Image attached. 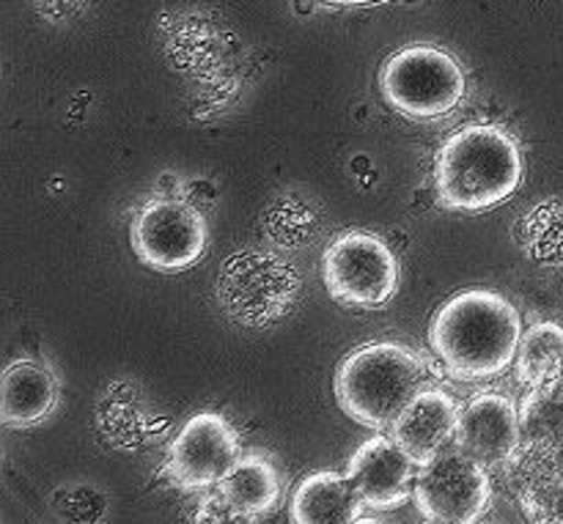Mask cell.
<instances>
[{
    "label": "cell",
    "instance_id": "cell-21",
    "mask_svg": "<svg viewBox=\"0 0 563 524\" xmlns=\"http://www.w3.org/2000/svg\"><path fill=\"white\" fill-rule=\"evenodd\" d=\"M352 524H383V522H379V520H363V516H361V520L352 522Z\"/></svg>",
    "mask_w": 563,
    "mask_h": 524
},
{
    "label": "cell",
    "instance_id": "cell-20",
    "mask_svg": "<svg viewBox=\"0 0 563 524\" xmlns=\"http://www.w3.org/2000/svg\"><path fill=\"white\" fill-rule=\"evenodd\" d=\"M330 5H368V3H383V0H322Z\"/></svg>",
    "mask_w": 563,
    "mask_h": 524
},
{
    "label": "cell",
    "instance_id": "cell-14",
    "mask_svg": "<svg viewBox=\"0 0 563 524\" xmlns=\"http://www.w3.org/2000/svg\"><path fill=\"white\" fill-rule=\"evenodd\" d=\"M218 498L242 520L273 514L284 498V472L264 450H245L220 478Z\"/></svg>",
    "mask_w": 563,
    "mask_h": 524
},
{
    "label": "cell",
    "instance_id": "cell-6",
    "mask_svg": "<svg viewBox=\"0 0 563 524\" xmlns=\"http://www.w3.org/2000/svg\"><path fill=\"white\" fill-rule=\"evenodd\" d=\"M322 280L339 305L383 308L399 291L401 267L383 236L346 231L324 247Z\"/></svg>",
    "mask_w": 563,
    "mask_h": 524
},
{
    "label": "cell",
    "instance_id": "cell-18",
    "mask_svg": "<svg viewBox=\"0 0 563 524\" xmlns=\"http://www.w3.org/2000/svg\"><path fill=\"white\" fill-rule=\"evenodd\" d=\"M515 374L520 384L542 388L563 379V327L555 322H539L522 333L515 357Z\"/></svg>",
    "mask_w": 563,
    "mask_h": 524
},
{
    "label": "cell",
    "instance_id": "cell-2",
    "mask_svg": "<svg viewBox=\"0 0 563 524\" xmlns=\"http://www.w3.org/2000/svg\"><path fill=\"white\" fill-rule=\"evenodd\" d=\"M520 185L522 154L504 126H465L434 157V192L451 212H487L509 201Z\"/></svg>",
    "mask_w": 563,
    "mask_h": 524
},
{
    "label": "cell",
    "instance_id": "cell-8",
    "mask_svg": "<svg viewBox=\"0 0 563 524\" xmlns=\"http://www.w3.org/2000/svg\"><path fill=\"white\" fill-rule=\"evenodd\" d=\"M412 500L434 524H478L493 503V481L487 467L456 448L418 470Z\"/></svg>",
    "mask_w": 563,
    "mask_h": 524
},
{
    "label": "cell",
    "instance_id": "cell-11",
    "mask_svg": "<svg viewBox=\"0 0 563 524\" xmlns=\"http://www.w3.org/2000/svg\"><path fill=\"white\" fill-rule=\"evenodd\" d=\"M520 410L509 395L482 393L467 401L460 412L456 448L478 465L504 467L520 450Z\"/></svg>",
    "mask_w": 563,
    "mask_h": 524
},
{
    "label": "cell",
    "instance_id": "cell-13",
    "mask_svg": "<svg viewBox=\"0 0 563 524\" xmlns=\"http://www.w3.org/2000/svg\"><path fill=\"white\" fill-rule=\"evenodd\" d=\"M504 470L528 524H563V454H537L520 445Z\"/></svg>",
    "mask_w": 563,
    "mask_h": 524
},
{
    "label": "cell",
    "instance_id": "cell-16",
    "mask_svg": "<svg viewBox=\"0 0 563 524\" xmlns=\"http://www.w3.org/2000/svg\"><path fill=\"white\" fill-rule=\"evenodd\" d=\"M366 509L344 472L319 470L302 478L289 500L291 524H352Z\"/></svg>",
    "mask_w": 563,
    "mask_h": 524
},
{
    "label": "cell",
    "instance_id": "cell-5",
    "mask_svg": "<svg viewBox=\"0 0 563 524\" xmlns=\"http://www.w3.org/2000/svg\"><path fill=\"white\" fill-rule=\"evenodd\" d=\"M214 297L231 322L253 330L269 327L295 308L300 275L275 253H234L220 269Z\"/></svg>",
    "mask_w": 563,
    "mask_h": 524
},
{
    "label": "cell",
    "instance_id": "cell-15",
    "mask_svg": "<svg viewBox=\"0 0 563 524\" xmlns=\"http://www.w3.org/2000/svg\"><path fill=\"white\" fill-rule=\"evenodd\" d=\"M58 406V382L44 366L20 360L5 368L0 382V423L5 428H31L47 421Z\"/></svg>",
    "mask_w": 563,
    "mask_h": 524
},
{
    "label": "cell",
    "instance_id": "cell-17",
    "mask_svg": "<svg viewBox=\"0 0 563 524\" xmlns=\"http://www.w3.org/2000/svg\"><path fill=\"white\" fill-rule=\"evenodd\" d=\"M522 445L537 454H563V379L531 388L520 404Z\"/></svg>",
    "mask_w": 563,
    "mask_h": 524
},
{
    "label": "cell",
    "instance_id": "cell-3",
    "mask_svg": "<svg viewBox=\"0 0 563 524\" xmlns=\"http://www.w3.org/2000/svg\"><path fill=\"white\" fill-rule=\"evenodd\" d=\"M427 366L407 346L394 341L366 344L350 352L335 371V401L361 426L383 432L421 393Z\"/></svg>",
    "mask_w": 563,
    "mask_h": 524
},
{
    "label": "cell",
    "instance_id": "cell-9",
    "mask_svg": "<svg viewBox=\"0 0 563 524\" xmlns=\"http://www.w3.org/2000/svg\"><path fill=\"white\" fill-rule=\"evenodd\" d=\"M242 456L240 434L218 412H198L179 428L168 448L165 470L179 489L218 487L220 478Z\"/></svg>",
    "mask_w": 563,
    "mask_h": 524
},
{
    "label": "cell",
    "instance_id": "cell-4",
    "mask_svg": "<svg viewBox=\"0 0 563 524\" xmlns=\"http://www.w3.org/2000/svg\"><path fill=\"white\" fill-rule=\"evenodd\" d=\"M379 91L399 115L412 121L443 119L465 99L467 80L460 60L434 44H410L379 69Z\"/></svg>",
    "mask_w": 563,
    "mask_h": 524
},
{
    "label": "cell",
    "instance_id": "cell-19",
    "mask_svg": "<svg viewBox=\"0 0 563 524\" xmlns=\"http://www.w3.org/2000/svg\"><path fill=\"white\" fill-rule=\"evenodd\" d=\"M82 5H86V0H38V11L53 22L69 20Z\"/></svg>",
    "mask_w": 563,
    "mask_h": 524
},
{
    "label": "cell",
    "instance_id": "cell-1",
    "mask_svg": "<svg viewBox=\"0 0 563 524\" xmlns=\"http://www.w3.org/2000/svg\"><path fill=\"white\" fill-rule=\"evenodd\" d=\"M522 341L517 308L489 289H467L445 300L429 322V346L449 374L484 382L515 363Z\"/></svg>",
    "mask_w": 563,
    "mask_h": 524
},
{
    "label": "cell",
    "instance_id": "cell-10",
    "mask_svg": "<svg viewBox=\"0 0 563 524\" xmlns=\"http://www.w3.org/2000/svg\"><path fill=\"white\" fill-rule=\"evenodd\" d=\"M418 470L421 467L394 437H372L350 456L344 476L357 489L366 509L394 511L416 492Z\"/></svg>",
    "mask_w": 563,
    "mask_h": 524
},
{
    "label": "cell",
    "instance_id": "cell-7",
    "mask_svg": "<svg viewBox=\"0 0 563 524\" xmlns=\"http://www.w3.org/2000/svg\"><path fill=\"white\" fill-rule=\"evenodd\" d=\"M130 242L141 264L157 272H185L196 267L209 245L203 214L192 203L163 198L152 201L132 220Z\"/></svg>",
    "mask_w": 563,
    "mask_h": 524
},
{
    "label": "cell",
    "instance_id": "cell-12",
    "mask_svg": "<svg viewBox=\"0 0 563 524\" xmlns=\"http://www.w3.org/2000/svg\"><path fill=\"white\" fill-rule=\"evenodd\" d=\"M460 412V404L443 390H421L390 426V437L418 467H427L456 445Z\"/></svg>",
    "mask_w": 563,
    "mask_h": 524
}]
</instances>
